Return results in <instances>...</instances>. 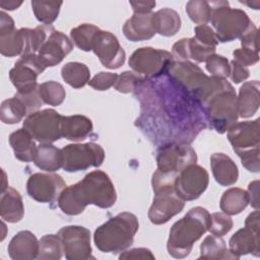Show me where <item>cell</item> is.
Masks as SVG:
<instances>
[{
	"label": "cell",
	"instance_id": "1",
	"mask_svg": "<svg viewBox=\"0 0 260 260\" xmlns=\"http://www.w3.org/2000/svg\"><path fill=\"white\" fill-rule=\"evenodd\" d=\"M168 73L178 86L201 106L215 93L233 87L225 79L207 76L199 66L190 61H174Z\"/></svg>",
	"mask_w": 260,
	"mask_h": 260
},
{
	"label": "cell",
	"instance_id": "2",
	"mask_svg": "<svg viewBox=\"0 0 260 260\" xmlns=\"http://www.w3.org/2000/svg\"><path fill=\"white\" fill-rule=\"evenodd\" d=\"M210 213L205 208L201 206L191 208L170 230L167 242L169 254L178 259L187 257L194 243L208 231Z\"/></svg>",
	"mask_w": 260,
	"mask_h": 260
},
{
	"label": "cell",
	"instance_id": "3",
	"mask_svg": "<svg viewBox=\"0 0 260 260\" xmlns=\"http://www.w3.org/2000/svg\"><path fill=\"white\" fill-rule=\"evenodd\" d=\"M138 228L139 222L135 214L121 212L94 231L93 242L104 253H121L133 244Z\"/></svg>",
	"mask_w": 260,
	"mask_h": 260
},
{
	"label": "cell",
	"instance_id": "4",
	"mask_svg": "<svg viewBox=\"0 0 260 260\" xmlns=\"http://www.w3.org/2000/svg\"><path fill=\"white\" fill-rule=\"evenodd\" d=\"M228 139L243 167L250 172L258 173L260 171L259 119L234 124L228 130Z\"/></svg>",
	"mask_w": 260,
	"mask_h": 260
},
{
	"label": "cell",
	"instance_id": "5",
	"mask_svg": "<svg viewBox=\"0 0 260 260\" xmlns=\"http://www.w3.org/2000/svg\"><path fill=\"white\" fill-rule=\"evenodd\" d=\"M210 5L211 25L220 43L241 39L255 26L244 10L231 8L228 1H213Z\"/></svg>",
	"mask_w": 260,
	"mask_h": 260
},
{
	"label": "cell",
	"instance_id": "6",
	"mask_svg": "<svg viewBox=\"0 0 260 260\" xmlns=\"http://www.w3.org/2000/svg\"><path fill=\"white\" fill-rule=\"evenodd\" d=\"M203 108L207 121L217 133H224L238 121V100L234 87L215 93Z\"/></svg>",
	"mask_w": 260,
	"mask_h": 260
},
{
	"label": "cell",
	"instance_id": "7",
	"mask_svg": "<svg viewBox=\"0 0 260 260\" xmlns=\"http://www.w3.org/2000/svg\"><path fill=\"white\" fill-rule=\"evenodd\" d=\"M84 202L100 208H110L117 200V193L110 177L103 171H93L78 182Z\"/></svg>",
	"mask_w": 260,
	"mask_h": 260
},
{
	"label": "cell",
	"instance_id": "8",
	"mask_svg": "<svg viewBox=\"0 0 260 260\" xmlns=\"http://www.w3.org/2000/svg\"><path fill=\"white\" fill-rule=\"evenodd\" d=\"M175 61L172 53L154 49L151 47H142L135 50L129 58V66L138 74L145 77H159L168 70Z\"/></svg>",
	"mask_w": 260,
	"mask_h": 260
},
{
	"label": "cell",
	"instance_id": "9",
	"mask_svg": "<svg viewBox=\"0 0 260 260\" xmlns=\"http://www.w3.org/2000/svg\"><path fill=\"white\" fill-rule=\"evenodd\" d=\"M62 168L68 173L100 167L105 159L104 148L94 142L68 144L62 148Z\"/></svg>",
	"mask_w": 260,
	"mask_h": 260
},
{
	"label": "cell",
	"instance_id": "10",
	"mask_svg": "<svg viewBox=\"0 0 260 260\" xmlns=\"http://www.w3.org/2000/svg\"><path fill=\"white\" fill-rule=\"evenodd\" d=\"M62 117L53 109L36 111L26 116L23 128L40 143H52L62 137Z\"/></svg>",
	"mask_w": 260,
	"mask_h": 260
},
{
	"label": "cell",
	"instance_id": "11",
	"mask_svg": "<svg viewBox=\"0 0 260 260\" xmlns=\"http://www.w3.org/2000/svg\"><path fill=\"white\" fill-rule=\"evenodd\" d=\"M196 161L197 154L188 143L170 142L160 146L156 152L157 170L165 173L178 175Z\"/></svg>",
	"mask_w": 260,
	"mask_h": 260
},
{
	"label": "cell",
	"instance_id": "12",
	"mask_svg": "<svg viewBox=\"0 0 260 260\" xmlns=\"http://www.w3.org/2000/svg\"><path fill=\"white\" fill-rule=\"evenodd\" d=\"M46 67L38 54L22 55L9 71V78L18 93H27L39 87L38 75L45 71Z\"/></svg>",
	"mask_w": 260,
	"mask_h": 260
},
{
	"label": "cell",
	"instance_id": "13",
	"mask_svg": "<svg viewBox=\"0 0 260 260\" xmlns=\"http://www.w3.org/2000/svg\"><path fill=\"white\" fill-rule=\"evenodd\" d=\"M66 184L62 177L53 173H36L26 182V191L30 198L41 203H55Z\"/></svg>",
	"mask_w": 260,
	"mask_h": 260
},
{
	"label": "cell",
	"instance_id": "14",
	"mask_svg": "<svg viewBox=\"0 0 260 260\" xmlns=\"http://www.w3.org/2000/svg\"><path fill=\"white\" fill-rule=\"evenodd\" d=\"M63 244L65 258L68 260L94 259L91 255L90 232L80 225H66L57 234Z\"/></svg>",
	"mask_w": 260,
	"mask_h": 260
},
{
	"label": "cell",
	"instance_id": "15",
	"mask_svg": "<svg viewBox=\"0 0 260 260\" xmlns=\"http://www.w3.org/2000/svg\"><path fill=\"white\" fill-rule=\"evenodd\" d=\"M208 183L209 175L207 171L203 167L193 164L178 174L175 189L184 201H192L204 193Z\"/></svg>",
	"mask_w": 260,
	"mask_h": 260
},
{
	"label": "cell",
	"instance_id": "16",
	"mask_svg": "<svg viewBox=\"0 0 260 260\" xmlns=\"http://www.w3.org/2000/svg\"><path fill=\"white\" fill-rule=\"evenodd\" d=\"M92 51L106 68L117 69L125 62V51L117 37L110 31L100 30L96 34L93 40Z\"/></svg>",
	"mask_w": 260,
	"mask_h": 260
},
{
	"label": "cell",
	"instance_id": "17",
	"mask_svg": "<svg viewBox=\"0 0 260 260\" xmlns=\"http://www.w3.org/2000/svg\"><path fill=\"white\" fill-rule=\"evenodd\" d=\"M184 206L185 201L177 194L176 190L156 192L148 210V218L153 224L166 223L180 213Z\"/></svg>",
	"mask_w": 260,
	"mask_h": 260
},
{
	"label": "cell",
	"instance_id": "18",
	"mask_svg": "<svg viewBox=\"0 0 260 260\" xmlns=\"http://www.w3.org/2000/svg\"><path fill=\"white\" fill-rule=\"evenodd\" d=\"M73 44L62 31L54 30L37 53L45 67H53L72 51Z\"/></svg>",
	"mask_w": 260,
	"mask_h": 260
},
{
	"label": "cell",
	"instance_id": "19",
	"mask_svg": "<svg viewBox=\"0 0 260 260\" xmlns=\"http://www.w3.org/2000/svg\"><path fill=\"white\" fill-rule=\"evenodd\" d=\"M154 13H134L123 25L124 36L131 42L151 39L155 34Z\"/></svg>",
	"mask_w": 260,
	"mask_h": 260
},
{
	"label": "cell",
	"instance_id": "20",
	"mask_svg": "<svg viewBox=\"0 0 260 260\" xmlns=\"http://www.w3.org/2000/svg\"><path fill=\"white\" fill-rule=\"evenodd\" d=\"M38 253L39 241L29 231L18 232L8 244V254L13 260H32Z\"/></svg>",
	"mask_w": 260,
	"mask_h": 260
},
{
	"label": "cell",
	"instance_id": "21",
	"mask_svg": "<svg viewBox=\"0 0 260 260\" xmlns=\"http://www.w3.org/2000/svg\"><path fill=\"white\" fill-rule=\"evenodd\" d=\"M229 247V251L237 259L247 254H253L258 257L260 254L259 233L245 226L232 236Z\"/></svg>",
	"mask_w": 260,
	"mask_h": 260
},
{
	"label": "cell",
	"instance_id": "22",
	"mask_svg": "<svg viewBox=\"0 0 260 260\" xmlns=\"http://www.w3.org/2000/svg\"><path fill=\"white\" fill-rule=\"evenodd\" d=\"M210 168L215 181L221 186H230L238 181V167L235 161L224 153L215 152L211 154Z\"/></svg>",
	"mask_w": 260,
	"mask_h": 260
},
{
	"label": "cell",
	"instance_id": "23",
	"mask_svg": "<svg viewBox=\"0 0 260 260\" xmlns=\"http://www.w3.org/2000/svg\"><path fill=\"white\" fill-rule=\"evenodd\" d=\"M93 125L89 118L83 115L63 116L61 121L62 137L71 141L84 140L92 132Z\"/></svg>",
	"mask_w": 260,
	"mask_h": 260
},
{
	"label": "cell",
	"instance_id": "24",
	"mask_svg": "<svg viewBox=\"0 0 260 260\" xmlns=\"http://www.w3.org/2000/svg\"><path fill=\"white\" fill-rule=\"evenodd\" d=\"M238 112L242 118L252 117L260 105V84L258 80L245 82L239 90Z\"/></svg>",
	"mask_w": 260,
	"mask_h": 260
},
{
	"label": "cell",
	"instance_id": "25",
	"mask_svg": "<svg viewBox=\"0 0 260 260\" xmlns=\"http://www.w3.org/2000/svg\"><path fill=\"white\" fill-rule=\"evenodd\" d=\"M24 214V206L21 195L15 189L8 187L2 192L0 199L1 218L8 222H18Z\"/></svg>",
	"mask_w": 260,
	"mask_h": 260
},
{
	"label": "cell",
	"instance_id": "26",
	"mask_svg": "<svg viewBox=\"0 0 260 260\" xmlns=\"http://www.w3.org/2000/svg\"><path fill=\"white\" fill-rule=\"evenodd\" d=\"M9 144L13 149L14 156L18 160L24 162L34 161L37 145L35 139L23 127L10 134Z\"/></svg>",
	"mask_w": 260,
	"mask_h": 260
},
{
	"label": "cell",
	"instance_id": "27",
	"mask_svg": "<svg viewBox=\"0 0 260 260\" xmlns=\"http://www.w3.org/2000/svg\"><path fill=\"white\" fill-rule=\"evenodd\" d=\"M34 162L42 171L48 173L58 171L63 165L62 149H59L52 143H40L37 146Z\"/></svg>",
	"mask_w": 260,
	"mask_h": 260
},
{
	"label": "cell",
	"instance_id": "28",
	"mask_svg": "<svg viewBox=\"0 0 260 260\" xmlns=\"http://www.w3.org/2000/svg\"><path fill=\"white\" fill-rule=\"evenodd\" d=\"M0 52L5 57L24 55L26 52L25 27L0 32Z\"/></svg>",
	"mask_w": 260,
	"mask_h": 260
},
{
	"label": "cell",
	"instance_id": "29",
	"mask_svg": "<svg viewBox=\"0 0 260 260\" xmlns=\"http://www.w3.org/2000/svg\"><path fill=\"white\" fill-rule=\"evenodd\" d=\"M57 203L59 208L67 215L80 214L87 206L82 198L78 183L66 187L60 194Z\"/></svg>",
	"mask_w": 260,
	"mask_h": 260
},
{
	"label": "cell",
	"instance_id": "30",
	"mask_svg": "<svg viewBox=\"0 0 260 260\" xmlns=\"http://www.w3.org/2000/svg\"><path fill=\"white\" fill-rule=\"evenodd\" d=\"M249 204V196L247 191L241 188H230L221 195L219 206L222 212L228 215H236L241 213Z\"/></svg>",
	"mask_w": 260,
	"mask_h": 260
},
{
	"label": "cell",
	"instance_id": "31",
	"mask_svg": "<svg viewBox=\"0 0 260 260\" xmlns=\"http://www.w3.org/2000/svg\"><path fill=\"white\" fill-rule=\"evenodd\" d=\"M156 34L164 37H173L181 28V18L177 11L171 8H161L154 12Z\"/></svg>",
	"mask_w": 260,
	"mask_h": 260
},
{
	"label": "cell",
	"instance_id": "32",
	"mask_svg": "<svg viewBox=\"0 0 260 260\" xmlns=\"http://www.w3.org/2000/svg\"><path fill=\"white\" fill-rule=\"evenodd\" d=\"M199 259H237L226 248L225 242L221 237L210 235L207 236L200 245Z\"/></svg>",
	"mask_w": 260,
	"mask_h": 260
},
{
	"label": "cell",
	"instance_id": "33",
	"mask_svg": "<svg viewBox=\"0 0 260 260\" xmlns=\"http://www.w3.org/2000/svg\"><path fill=\"white\" fill-rule=\"evenodd\" d=\"M64 81L73 88H81L89 81L90 71L88 67L80 62H68L61 69Z\"/></svg>",
	"mask_w": 260,
	"mask_h": 260
},
{
	"label": "cell",
	"instance_id": "34",
	"mask_svg": "<svg viewBox=\"0 0 260 260\" xmlns=\"http://www.w3.org/2000/svg\"><path fill=\"white\" fill-rule=\"evenodd\" d=\"M27 115L28 113L25 105L15 95L3 101L1 104L0 117L4 124H17Z\"/></svg>",
	"mask_w": 260,
	"mask_h": 260
},
{
	"label": "cell",
	"instance_id": "35",
	"mask_svg": "<svg viewBox=\"0 0 260 260\" xmlns=\"http://www.w3.org/2000/svg\"><path fill=\"white\" fill-rule=\"evenodd\" d=\"M64 253L63 244L58 235H45L39 241V260H59Z\"/></svg>",
	"mask_w": 260,
	"mask_h": 260
},
{
	"label": "cell",
	"instance_id": "36",
	"mask_svg": "<svg viewBox=\"0 0 260 260\" xmlns=\"http://www.w3.org/2000/svg\"><path fill=\"white\" fill-rule=\"evenodd\" d=\"M101 29L91 23H82L70 31V38L74 45L85 52L92 50L93 40Z\"/></svg>",
	"mask_w": 260,
	"mask_h": 260
},
{
	"label": "cell",
	"instance_id": "37",
	"mask_svg": "<svg viewBox=\"0 0 260 260\" xmlns=\"http://www.w3.org/2000/svg\"><path fill=\"white\" fill-rule=\"evenodd\" d=\"M30 4L36 18L46 25H51V23H53L57 19L63 2L41 0L31 1Z\"/></svg>",
	"mask_w": 260,
	"mask_h": 260
},
{
	"label": "cell",
	"instance_id": "38",
	"mask_svg": "<svg viewBox=\"0 0 260 260\" xmlns=\"http://www.w3.org/2000/svg\"><path fill=\"white\" fill-rule=\"evenodd\" d=\"M39 92L43 103L54 107L60 106L66 98V91L62 84L53 80L40 84Z\"/></svg>",
	"mask_w": 260,
	"mask_h": 260
},
{
	"label": "cell",
	"instance_id": "39",
	"mask_svg": "<svg viewBox=\"0 0 260 260\" xmlns=\"http://www.w3.org/2000/svg\"><path fill=\"white\" fill-rule=\"evenodd\" d=\"M210 2L203 0H192L186 4V12L190 19L198 24H206L211 17Z\"/></svg>",
	"mask_w": 260,
	"mask_h": 260
},
{
	"label": "cell",
	"instance_id": "40",
	"mask_svg": "<svg viewBox=\"0 0 260 260\" xmlns=\"http://www.w3.org/2000/svg\"><path fill=\"white\" fill-rule=\"evenodd\" d=\"M206 69L212 77L225 79L231 73L230 61L221 55L213 54L206 60Z\"/></svg>",
	"mask_w": 260,
	"mask_h": 260
},
{
	"label": "cell",
	"instance_id": "41",
	"mask_svg": "<svg viewBox=\"0 0 260 260\" xmlns=\"http://www.w3.org/2000/svg\"><path fill=\"white\" fill-rule=\"evenodd\" d=\"M143 80L144 77L136 72L124 71L120 75H118L114 87L119 92L129 93L134 91Z\"/></svg>",
	"mask_w": 260,
	"mask_h": 260
},
{
	"label": "cell",
	"instance_id": "42",
	"mask_svg": "<svg viewBox=\"0 0 260 260\" xmlns=\"http://www.w3.org/2000/svg\"><path fill=\"white\" fill-rule=\"evenodd\" d=\"M215 54V48L206 46L199 41H197L194 37L188 39V56L189 59L194 60L195 62L201 63L206 62V60Z\"/></svg>",
	"mask_w": 260,
	"mask_h": 260
},
{
	"label": "cell",
	"instance_id": "43",
	"mask_svg": "<svg viewBox=\"0 0 260 260\" xmlns=\"http://www.w3.org/2000/svg\"><path fill=\"white\" fill-rule=\"evenodd\" d=\"M233 219L224 212H214L210 214V222L208 231L210 234L222 237L233 228Z\"/></svg>",
	"mask_w": 260,
	"mask_h": 260
},
{
	"label": "cell",
	"instance_id": "44",
	"mask_svg": "<svg viewBox=\"0 0 260 260\" xmlns=\"http://www.w3.org/2000/svg\"><path fill=\"white\" fill-rule=\"evenodd\" d=\"M117 78L118 75L116 73L102 71L89 79L88 85L95 90H107L114 86Z\"/></svg>",
	"mask_w": 260,
	"mask_h": 260
},
{
	"label": "cell",
	"instance_id": "45",
	"mask_svg": "<svg viewBox=\"0 0 260 260\" xmlns=\"http://www.w3.org/2000/svg\"><path fill=\"white\" fill-rule=\"evenodd\" d=\"M194 32H195L194 38L197 41H199L200 43H202L206 46L216 48L218 41H217L215 32L211 26H209L207 24H198L197 26L194 27Z\"/></svg>",
	"mask_w": 260,
	"mask_h": 260
},
{
	"label": "cell",
	"instance_id": "46",
	"mask_svg": "<svg viewBox=\"0 0 260 260\" xmlns=\"http://www.w3.org/2000/svg\"><path fill=\"white\" fill-rule=\"evenodd\" d=\"M234 60L240 63L241 65L247 67L256 64L259 61V51L241 48L233 52Z\"/></svg>",
	"mask_w": 260,
	"mask_h": 260
},
{
	"label": "cell",
	"instance_id": "47",
	"mask_svg": "<svg viewBox=\"0 0 260 260\" xmlns=\"http://www.w3.org/2000/svg\"><path fill=\"white\" fill-rule=\"evenodd\" d=\"M14 95L17 96L18 99H20L22 101V103L25 105L28 115L38 111V109L41 108V106L44 104L41 96H40L39 87L37 89L30 91V92H27V93H18V92H16Z\"/></svg>",
	"mask_w": 260,
	"mask_h": 260
},
{
	"label": "cell",
	"instance_id": "48",
	"mask_svg": "<svg viewBox=\"0 0 260 260\" xmlns=\"http://www.w3.org/2000/svg\"><path fill=\"white\" fill-rule=\"evenodd\" d=\"M155 257L152 252L147 248H134L131 250H125L121 252L119 259H151L153 260Z\"/></svg>",
	"mask_w": 260,
	"mask_h": 260
},
{
	"label": "cell",
	"instance_id": "49",
	"mask_svg": "<svg viewBox=\"0 0 260 260\" xmlns=\"http://www.w3.org/2000/svg\"><path fill=\"white\" fill-rule=\"evenodd\" d=\"M230 65H231L230 77L235 83H240L249 77L250 71L247 67L241 65L240 63H238L235 60H232L230 62Z\"/></svg>",
	"mask_w": 260,
	"mask_h": 260
},
{
	"label": "cell",
	"instance_id": "50",
	"mask_svg": "<svg viewBox=\"0 0 260 260\" xmlns=\"http://www.w3.org/2000/svg\"><path fill=\"white\" fill-rule=\"evenodd\" d=\"M172 55L177 61H189L188 39H181L173 45Z\"/></svg>",
	"mask_w": 260,
	"mask_h": 260
},
{
	"label": "cell",
	"instance_id": "51",
	"mask_svg": "<svg viewBox=\"0 0 260 260\" xmlns=\"http://www.w3.org/2000/svg\"><path fill=\"white\" fill-rule=\"evenodd\" d=\"M240 40H241L242 48H247V49L259 51V49H258V29H257L256 26L252 27Z\"/></svg>",
	"mask_w": 260,
	"mask_h": 260
},
{
	"label": "cell",
	"instance_id": "52",
	"mask_svg": "<svg viewBox=\"0 0 260 260\" xmlns=\"http://www.w3.org/2000/svg\"><path fill=\"white\" fill-rule=\"evenodd\" d=\"M248 196H249V203L255 209H259V181L255 180L251 182L248 186Z\"/></svg>",
	"mask_w": 260,
	"mask_h": 260
},
{
	"label": "cell",
	"instance_id": "53",
	"mask_svg": "<svg viewBox=\"0 0 260 260\" xmlns=\"http://www.w3.org/2000/svg\"><path fill=\"white\" fill-rule=\"evenodd\" d=\"M134 13H150L155 6V1H130Z\"/></svg>",
	"mask_w": 260,
	"mask_h": 260
},
{
	"label": "cell",
	"instance_id": "54",
	"mask_svg": "<svg viewBox=\"0 0 260 260\" xmlns=\"http://www.w3.org/2000/svg\"><path fill=\"white\" fill-rule=\"evenodd\" d=\"M259 210L256 209L255 211H253L252 213H250L246 220H245V226L254 231V232H257L259 233V228H260V223H259Z\"/></svg>",
	"mask_w": 260,
	"mask_h": 260
},
{
	"label": "cell",
	"instance_id": "55",
	"mask_svg": "<svg viewBox=\"0 0 260 260\" xmlns=\"http://www.w3.org/2000/svg\"><path fill=\"white\" fill-rule=\"evenodd\" d=\"M13 28H15L13 19L10 17V15L5 13L4 11H1L0 12V32L11 30Z\"/></svg>",
	"mask_w": 260,
	"mask_h": 260
},
{
	"label": "cell",
	"instance_id": "56",
	"mask_svg": "<svg viewBox=\"0 0 260 260\" xmlns=\"http://www.w3.org/2000/svg\"><path fill=\"white\" fill-rule=\"evenodd\" d=\"M21 4H22V1H15V0L1 1V2H0L1 8H2V9H6V10H14V9H17Z\"/></svg>",
	"mask_w": 260,
	"mask_h": 260
},
{
	"label": "cell",
	"instance_id": "57",
	"mask_svg": "<svg viewBox=\"0 0 260 260\" xmlns=\"http://www.w3.org/2000/svg\"><path fill=\"white\" fill-rule=\"evenodd\" d=\"M241 3L248 5L249 7H252L253 9H259V6H260V1H253V2H242L241 1Z\"/></svg>",
	"mask_w": 260,
	"mask_h": 260
}]
</instances>
